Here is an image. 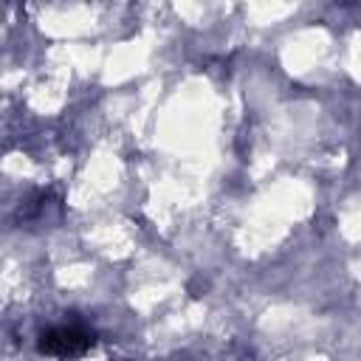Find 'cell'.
Instances as JSON below:
<instances>
[{"label": "cell", "mask_w": 361, "mask_h": 361, "mask_svg": "<svg viewBox=\"0 0 361 361\" xmlns=\"http://www.w3.org/2000/svg\"><path fill=\"white\" fill-rule=\"evenodd\" d=\"M93 347V333L82 324H56L39 336V353L45 355H59V358H73L85 355Z\"/></svg>", "instance_id": "obj_1"}]
</instances>
